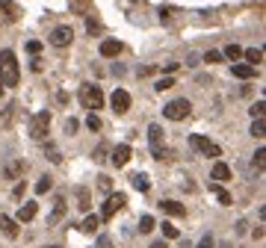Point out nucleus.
I'll return each mask as SVG.
<instances>
[{"label": "nucleus", "instance_id": "f257e3e1", "mask_svg": "<svg viewBox=\"0 0 266 248\" xmlns=\"http://www.w3.org/2000/svg\"><path fill=\"white\" fill-rule=\"evenodd\" d=\"M0 83L18 86V59L12 50H0Z\"/></svg>", "mask_w": 266, "mask_h": 248}, {"label": "nucleus", "instance_id": "f03ea898", "mask_svg": "<svg viewBox=\"0 0 266 248\" xmlns=\"http://www.w3.org/2000/svg\"><path fill=\"white\" fill-rule=\"evenodd\" d=\"M190 112H192V104H190L187 98H175V101H169V104L163 106V115H166L169 121H184Z\"/></svg>", "mask_w": 266, "mask_h": 248}, {"label": "nucleus", "instance_id": "7ed1b4c3", "mask_svg": "<svg viewBox=\"0 0 266 248\" xmlns=\"http://www.w3.org/2000/svg\"><path fill=\"white\" fill-rule=\"evenodd\" d=\"M80 104L89 109V112H95V109H101L104 106V92H101V86H83L80 89Z\"/></svg>", "mask_w": 266, "mask_h": 248}, {"label": "nucleus", "instance_id": "20e7f679", "mask_svg": "<svg viewBox=\"0 0 266 248\" xmlns=\"http://www.w3.org/2000/svg\"><path fill=\"white\" fill-rule=\"evenodd\" d=\"M190 145H192L198 154H204V157H222V148H219L216 142H210L207 136H201V133H192V136H190Z\"/></svg>", "mask_w": 266, "mask_h": 248}, {"label": "nucleus", "instance_id": "39448f33", "mask_svg": "<svg viewBox=\"0 0 266 248\" xmlns=\"http://www.w3.org/2000/svg\"><path fill=\"white\" fill-rule=\"evenodd\" d=\"M47 127H50V112L47 109H41V112H36L33 115V121H30V136L33 139H44V133H47Z\"/></svg>", "mask_w": 266, "mask_h": 248}, {"label": "nucleus", "instance_id": "423d86ee", "mask_svg": "<svg viewBox=\"0 0 266 248\" xmlns=\"http://www.w3.org/2000/svg\"><path fill=\"white\" fill-rule=\"evenodd\" d=\"M124 201H127V198H124V192H113V195L107 198L104 210H101V219H104V222H107V219H113V216L124 207Z\"/></svg>", "mask_w": 266, "mask_h": 248}, {"label": "nucleus", "instance_id": "0eeeda50", "mask_svg": "<svg viewBox=\"0 0 266 248\" xmlns=\"http://www.w3.org/2000/svg\"><path fill=\"white\" fill-rule=\"evenodd\" d=\"M110 104H113V112H115V115H124V112L130 109V92L115 89V92H113V98H110Z\"/></svg>", "mask_w": 266, "mask_h": 248}, {"label": "nucleus", "instance_id": "6e6552de", "mask_svg": "<svg viewBox=\"0 0 266 248\" xmlns=\"http://www.w3.org/2000/svg\"><path fill=\"white\" fill-rule=\"evenodd\" d=\"M71 38H74V30H71V27H56V30L50 33V44H53V47H68Z\"/></svg>", "mask_w": 266, "mask_h": 248}, {"label": "nucleus", "instance_id": "1a4fd4ad", "mask_svg": "<svg viewBox=\"0 0 266 248\" xmlns=\"http://www.w3.org/2000/svg\"><path fill=\"white\" fill-rule=\"evenodd\" d=\"M210 180H216V183H228V180H231V166L222 163V160H216L213 169H210Z\"/></svg>", "mask_w": 266, "mask_h": 248}, {"label": "nucleus", "instance_id": "9d476101", "mask_svg": "<svg viewBox=\"0 0 266 248\" xmlns=\"http://www.w3.org/2000/svg\"><path fill=\"white\" fill-rule=\"evenodd\" d=\"M130 154H133V151H130V145H115L110 160L115 163V169H121V166H127V163H130Z\"/></svg>", "mask_w": 266, "mask_h": 248}, {"label": "nucleus", "instance_id": "9b49d317", "mask_svg": "<svg viewBox=\"0 0 266 248\" xmlns=\"http://www.w3.org/2000/svg\"><path fill=\"white\" fill-rule=\"evenodd\" d=\"M0 234H3L6 240H15V237H18V222H15L12 216H0Z\"/></svg>", "mask_w": 266, "mask_h": 248}, {"label": "nucleus", "instance_id": "f8f14e48", "mask_svg": "<svg viewBox=\"0 0 266 248\" xmlns=\"http://www.w3.org/2000/svg\"><path fill=\"white\" fill-rule=\"evenodd\" d=\"M118 53H121V41H115V38L101 41V56H104V59H113V56H118Z\"/></svg>", "mask_w": 266, "mask_h": 248}, {"label": "nucleus", "instance_id": "ddd939ff", "mask_svg": "<svg viewBox=\"0 0 266 248\" xmlns=\"http://www.w3.org/2000/svg\"><path fill=\"white\" fill-rule=\"evenodd\" d=\"M36 213H38V204H36V201H27V204L21 207V213H18V219H15V222H18V225H21V222H33V219H36Z\"/></svg>", "mask_w": 266, "mask_h": 248}, {"label": "nucleus", "instance_id": "4468645a", "mask_svg": "<svg viewBox=\"0 0 266 248\" xmlns=\"http://www.w3.org/2000/svg\"><path fill=\"white\" fill-rule=\"evenodd\" d=\"M160 207H163L166 216H175V219H178V216H187V207L178 204V201H160Z\"/></svg>", "mask_w": 266, "mask_h": 248}, {"label": "nucleus", "instance_id": "2eb2a0df", "mask_svg": "<svg viewBox=\"0 0 266 248\" xmlns=\"http://www.w3.org/2000/svg\"><path fill=\"white\" fill-rule=\"evenodd\" d=\"M255 74H258L255 65H246V62H237V65H234V77H240V80H252Z\"/></svg>", "mask_w": 266, "mask_h": 248}, {"label": "nucleus", "instance_id": "dca6fc26", "mask_svg": "<svg viewBox=\"0 0 266 248\" xmlns=\"http://www.w3.org/2000/svg\"><path fill=\"white\" fill-rule=\"evenodd\" d=\"M210 192L219 198V204H222V207H231V201H234V198H231V192H228V189H222L219 183H210Z\"/></svg>", "mask_w": 266, "mask_h": 248}, {"label": "nucleus", "instance_id": "f3484780", "mask_svg": "<svg viewBox=\"0 0 266 248\" xmlns=\"http://www.w3.org/2000/svg\"><path fill=\"white\" fill-rule=\"evenodd\" d=\"M130 186H133L136 192H148V189H151V180H148V175H133V177H130Z\"/></svg>", "mask_w": 266, "mask_h": 248}, {"label": "nucleus", "instance_id": "a211bd4d", "mask_svg": "<svg viewBox=\"0 0 266 248\" xmlns=\"http://www.w3.org/2000/svg\"><path fill=\"white\" fill-rule=\"evenodd\" d=\"M148 139H151V148H160L163 145V127L160 124H151L148 127Z\"/></svg>", "mask_w": 266, "mask_h": 248}, {"label": "nucleus", "instance_id": "6ab92c4d", "mask_svg": "<svg viewBox=\"0 0 266 248\" xmlns=\"http://www.w3.org/2000/svg\"><path fill=\"white\" fill-rule=\"evenodd\" d=\"M98 225H101V216H86V219L80 222V231H83V234H95Z\"/></svg>", "mask_w": 266, "mask_h": 248}, {"label": "nucleus", "instance_id": "aec40b11", "mask_svg": "<svg viewBox=\"0 0 266 248\" xmlns=\"http://www.w3.org/2000/svg\"><path fill=\"white\" fill-rule=\"evenodd\" d=\"M62 213H65V198H62V195H56V201H53V216H50V225H56V222L62 219Z\"/></svg>", "mask_w": 266, "mask_h": 248}, {"label": "nucleus", "instance_id": "412c9836", "mask_svg": "<svg viewBox=\"0 0 266 248\" xmlns=\"http://www.w3.org/2000/svg\"><path fill=\"white\" fill-rule=\"evenodd\" d=\"M89 6H92V0H68V9H71L74 15H86Z\"/></svg>", "mask_w": 266, "mask_h": 248}, {"label": "nucleus", "instance_id": "4be33fe9", "mask_svg": "<svg viewBox=\"0 0 266 248\" xmlns=\"http://www.w3.org/2000/svg\"><path fill=\"white\" fill-rule=\"evenodd\" d=\"M255 139H264L266 136V124H264V118H255V124H252V130H249Z\"/></svg>", "mask_w": 266, "mask_h": 248}, {"label": "nucleus", "instance_id": "5701e85b", "mask_svg": "<svg viewBox=\"0 0 266 248\" xmlns=\"http://www.w3.org/2000/svg\"><path fill=\"white\" fill-rule=\"evenodd\" d=\"M222 56H228V59H231V62H237V59H240V56H243V47H240V44H228V47H225V53H222Z\"/></svg>", "mask_w": 266, "mask_h": 248}, {"label": "nucleus", "instance_id": "b1692460", "mask_svg": "<svg viewBox=\"0 0 266 248\" xmlns=\"http://www.w3.org/2000/svg\"><path fill=\"white\" fill-rule=\"evenodd\" d=\"M246 59H249L252 65H258V62H264V50H261V47H249V50H246Z\"/></svg>", "mask_w": 266, "mask_h": 248}, {"label": "nucleus", "instance_id": "393cba45", "mask_svg": "<svg viewBox=\"0 0 266 248\" xmlns=\"http://www.w3.org/2000/svg\"><path fill=\"white\" fill-rule=\"evenodd\" d=\"M50 186H53V180H50L47 175H41V177H38V183H36V192H38V195H44V192H50Z\"/></svg>", "mask_w": 266, "mask_h": 248}, {"label": "nucleus", "instance_id": "a878e982", "mask_svg": "<svg viewBox=\"0 0 266 248\" xmlns=\"http://www.w3.org/2000/svg\"><path fill=\"white\" fill-rule=\"evenodd\" d=\"M77 207H80V210H89V207H92V204H89V189H83V186L77 189Z\"/></svg>", "mask_w": 266, "mask_h": 248}, {"label": "nucleus", "instance_id": "bb28decb", "mask_svg": "<svg viewBox=\"0 0 266 248\" xmlns=\"http://www.w3.org/2000/svg\"><path fill=\"white\" fill-rule=\"evenodd\" d=\"M154 231V216H142L139 219V234H151Z\"/></svg>", "mask_w": 266, "mask_h": 248}, {"label": "nucleus", "instance_id": "cd10ccee", "mask_svg": "<svg viewBox=\"0 0 266 248\" xmlns=\"http://www.w3.org/2000/svg\"><path fill=\"white\" fill-rule=\"evenodd\" d=\"M163 237H166V240H178V237H181V231H178L172 222H163Z\"/></svg>", "mask_w": 266, "mask_h": 248}, {"label": "nucleus", "instance_id": "c85d7f7f", "mask_svg": "<svg viewBox=\"0 0 266 248\" xmlns=\"http://www.w3.org/2000/svg\"><path fill=\"white\" fill-rule=\"evenodd\" d=\"M172 86H175V80H172V77H160V80H157V86H154V89H157V92H169V89H172Z\"/></svg>", "mask_w": 266, "mask_h": 248}, {"label": "nucleus", "instance_id": "c756f323", "mask_svg": "<svg viewBox=\"0 0 266 248\" xmlns=\"http://www.w3.org/2000/svg\"><path fill=\"white\" fill-rule=\"evenodd\" d=\"M86 127H89V130H95V133H98V130H101V127H104V124H101V118H98V115H95V112H89V118H86Z\"/></svg>", "mask_w": 266, "mask_h": 248}, {"label": "nucleus", "instance_id": "7c9ffc66", "mask_svg": "<svg viewBox=\"0 0 266 248\" xmlns=\"http://www.w3.org/2000/svg\"><path fill=\"white\" fill-rule=\"evenodd\" d=\"M252 163H255L258 169H264V166H266V148H258V151H255V157H252Z\"/></svg>", "mask_w": 266, "mask_h": 248}, {"label": "nucleus", "instance_id": "2f4dec72", "mask_svg": "<svg viewBox=\"0 0 266 248\" xmlns=\"http://www.w3.org/2000/svg\"><path fill=\"white\" fill-rule=\"evenodd\" d=\"M222 59H225V56H222L219 50H207V53H204V62H210V65H216V62H222Z\"/></svg>", "mask_w": 266, "mask_h": 248}, {"label": "nucleus", "instance_id": "473e14b6", "mask_svg": "<svg viewBox=\"0 0 266 248\" xmlns=\"http://www.w3.org/2000/svg\"><path fill=\"white\" fill-rule=\"evenodd\" d=\"M15 109H18V106H15V104H12V106H6V109H3V115H0V127H6V124H9V118H12V112H15Z\"/></svg>", "mask_w": 266, "mask_h": 248}, {"label": "nucleus", "instance_id": "72a5a7b5", "mask_svg": "<svg viewBox=\"0 0 266 248\" xmlns=\"http://www.w3.org/2000/svg\"><path fill=\"white\" fill-rule=\"evenodd\" d=\"M44 151H47V160H50V163H62V157H59V151H56L53 145H44Z\"/></svg>", "mask_w": 266, "mask_h": 248}, {"label": "nucleus", "instance_id": "f704fd0d", "mask_svg": "<svg viewBox=\"0 0 266 248\" xmlns=\"http://www.w3.org/2000/svg\"><path fill=\"white\" fill-rule=\"evenodd\" d=\"M264 112H266V101H258V104L252 106V115H255V118H264Z\"/></svg>", "mask_w": 266, "mask_h": 248}, {"label": "nucleus", "instance_id": "c9c22d12", "mask_svg": "<svg viewBox=\"0 0 266 248\" xmlns=\"http://www.w3.org/2000/svg\"><path fill=\"white\" fill-rule=\"evenodd\" d=\"M107 151H110L107 145H98V151H95V157H92V160H95V163H104V160H107Z\"/></svg>", "mask_w": 266, "mask_h": 248}, {"label": "nucleus", "instance_id": "e433bc0d", "mask_svg": "<svg viewBox=\"0 0 266 248\" xmlns=\"http://www.w3.org/2000/svg\"><path fill=\"white\" fill-rule=\"evenodd\" d=\"M86 30H89V33H101V21H92V18H89V21H86Z\"/></svg>", "mask_w": 266, "mask_h": 248}, {"label": "nucleus", "instance_id": "4c0bfd02", "mask_svg": "<svg viewBox=\"0 0 266 248\" xmlns=\"http://www.w3.org/2000/svg\"><path fill=\"white\" fill-rule=\"evenodd\" d=\"M38 50H41V41H27V53H33V56H36Z\"/></svg>", "mask_w": 266, "mask_h": 248}, {"label": "nucleus", "instance_id": "58836bf2", "mask_svg": "<svg viewBox=\"0 0 266 248\" xmlns=\"http://www.w3.org/2000/svg\"><path fill=\"white\" fill-rule=\"evenodd\" d=\"M98 186H101L104 192H110V189H113V183H110V177H104V175L98 177Z\"/></svg>", "mask_w": 266, "mask_h": 248}, {"label": "nucleus", "instance_id": "ea45409f", "mask_svg": "<svg viewBox=\"0 0 266 248\" xmlns=\"http://www.w3.org/2000/svg\"><path fill=\"white\" fill-rule=\"evenodd\" d=\"M65 133H68V136H71V133H77V121H74V118H68V121H65Z\"/></svg>", "mask_w": 266, "mask_h": 248}, {"label": "nucleus", "instance_id": "a19ab883", "mask_svg": "<svg viewBox=\"0 0 266 248\" xmlns=\"http://www.w3.org/2000/svg\"><path fill=\"white\" fill-rule=\"evenodd\" d=\"M98 248H113V240H110V237H101V240H98Z\"/></svg>", "mask_w": 266, "mask_h": 248}, {"label": "nucleus", "instance_id": "79ce46f5", "mask_svg": "<svg viewBox=\"0 0 266 248\" xmlns=\"http://www.w3.org/2000/svg\"><path fill=\"white\" fill-rule=\"evenodd\" d=\"M24 192H27V183H24V180H21V183H18V186H15V198H21V195H24Z\"/></svg>", "mask_w": 266, "mask_h": 248}, {"label": "nucleus", "instance_id": "37998d69", "mask_svg": "<svg viewBox=\"0 0 266 248\" xmlns=\"http://www.w3.org/2000/svg\"><path fill=\"white\" fill-rule=\"evenodd\" d=\"M195 248H213V237H204V240H201Z\"/></svg>", "mask_w": 266, "mask_h": 248}, {"label": "nucleus", "instance_id": "c03bdc74", "mask_svg": "<svg viewBox=\"0 0 266 248\" xmlns=\"http://www.w3.org/2000/svg\"><path fill=\"white\" fill-rule=\"evenodd\" d=\"M178 71V62H166V74H175Z\"/></svg>", "mask_w": 266, "mask_h": 248}, {"label": "nucleus", "instance_id": "a18cd8bd", "mask_svg": "<svg viewBox=\"0 0 266 248\" xmlns=\"http://www.w3.org/2000/svg\"><path fill=\"white\" fill-rule=\"evenodd\" d=\"M151 248H169V246H166V243L160 240V243H151Z\"/></svg>", "mask_w": 266, "mask_h": 248}, {"label": "nucleus", "instance_id": "49530a36", "mask_svg": "<svg viewBox=\"0 0 266 248\" xmlns=\"http://www.w3.org/2000/svg\"><path fill=\"white\" fill-rule=\"evenodd\" d=\"M47 248H62V246H47Z\"/></svg>", "mask_w": 266, "mask_h": 248}, {"label": "nucleus", "instance_id": "de8ad7c7", "mask_svg": "<svg viewBox=\"0 0 266 248\" xmlns=\"http://www.w3.org/2000/svg\"><path fill=\"white\" fill-rule=\"evenodd\" d=\"M0 95H3V83H0Z\"/></svg>", "mask_w": 266, "mask_h": 248}, {"label": "nucleus", "instance_id": "09e8293b", "mask_svg": "<svg viewBox=\"0 0 266 248\" xmlns=\"http://www.w3.org/2000/svg\"><path fill=\"white\" fill-rule=\"evenodd\" d=\"M0 9H3V3H0Z\"/></svg>", "mask_w": 266, "mask_h": 248}]
</instances>
